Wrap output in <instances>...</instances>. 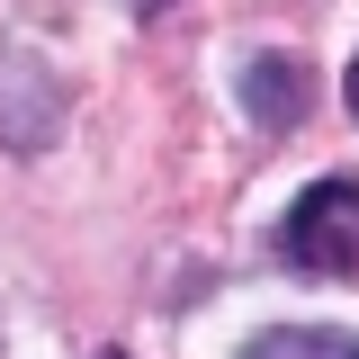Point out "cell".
<instances>
[{
    "label": "cell",
    "mask_w": 359,
    "mask_h": 359,
    "mask_svg": "<svg viewBox=\"0 0 359 359\" xmlns=\"http://www.w3.org/2000/svg\"><path fill=\"white\" fill-rule=\"evenodd\" d=\"M269 243H278V261L306 269V278H359V180L351 171L314 180L306 198L278 216Z\"/></svg>",
    "instance_id": "1"
},
{
    "label": "cell",
    "mask_w": 359,
    "mask_h": 359,
    "mask_svg": "<svg viewBox=\"0 0 359 359\" xmlns=\"http://www.w3.org/2000/svg\"><path fill=\"white\" fill-rule=\"evenodd\" d=\"M243 108H252L269 135H287L306 117V72H297L287 54H252V63H243Z\"/></svg>",
    "instance_id": "2"
},
{
    "label": "cell",
    "mask_w": 359,
    "mask_h": 359,
    "mask_svg": "<svg viewBox=\"0 0 359 359\" xmlns=\"http://www.w3.org/2000/svg\"><path fill=\"white\" fill-rule=\"evenodd\" d=\"M243 359H359V341L332 332V323H269Z\"/></svg>",
    "instance_id": "3"
},
{
    "label": "cell",
    "mask_w": 359,
    "mask_h": 359,
    "mask_svg": "<svg viewBox=\"0 0 359 359\" xmlns=\"http://www.w3.org/2000/svg\"><path fill=\"white\" fill-rule=\"evenodd\" d=\"M341 90H351V117H359V54H351V81H341Z\"/></svg>",
    "instance_id": "4"
},
{
    "label": "cell",
    "mask_w": 359,
    "mask_h": 359,
    "mask_svg": "<svg viewBox=\"0 0 359 359\" xmlns=\"http://www.w3.org/2000/svg\"><path fill=\"white\" fill-rule=\"evenodd\" d=\"M135 9H162V0H135Z\"/></svg>",
    "instance_id": "5"
},
{
    "label": "cell",
    "mask_w": 359,
    "mask_h": 359,
    "mask_svg": "<svg viewBox=\"0 0 359 359\" xmlns=\"http://www.w3.org/2000/svg\"><path fill=\"white\" fill-rule=\"evenodd\" d=\"M99 359H126V351H99Z\"/></svg>",
    "instance_id": "6"
}]
</instances>
